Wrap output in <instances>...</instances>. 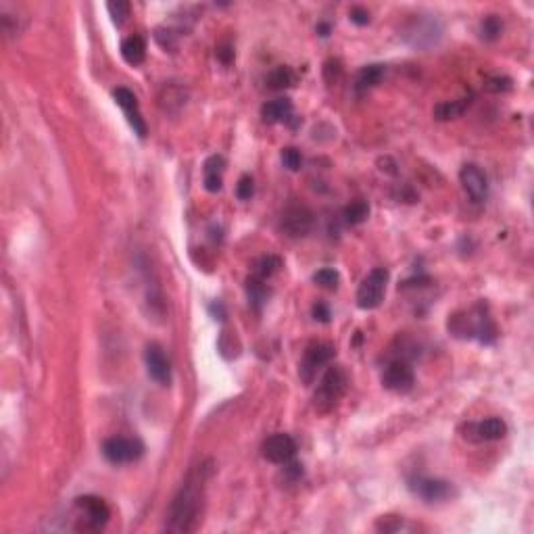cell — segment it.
Instances as JSON below:
<instances>
[{"mask_svg":"<svg viewBox=\"0 0 534 534\" xmlns=\"http://www.w3.org/2000/svg\"><path fill=\"white\" fill-rule=\"evenodd\" d=\"M211 474H213L211 461H200L188 472L186 480L182 482L180 490L175 492L167 509L165 528L169 532H192L198 526L203 505H205L207 482Z\"/></svg>","mask_w":534,"mask_h":534,"instance_id":"1","label":"cell"},{"mask_svg":"<svg viewBox=\"0 0 534 534\" xmlns=\"http://www.w3.org/2000/svg\"><path fill=\"white\" fill-rule=\"evenodd\" d=\"M345 390H347V374L343 372V368H338V365L328 368L326 374L322 376L320 386H318L316 397H313L316 409H320L324 413L334 409L336 403L343 399Z\"/></svg>","mask_w":534,"mask_h":534,"instance_id":"2","label":"cell"},{"mask_svg":"<svg viewBox=\"0 0 534 534\" xmlns=\"http://www.w3.org/2000/svg\"><path fill=\"white\" fill-rule=\"evenodd\" d=\"M386 284H388V272L384 267H376L372 270L363 282L359 284L357 291V305L361 309H376L380 307V303L384 301V293H386Z\"/></svg>","mask_w":534,"mask_h":534,"instance_id":"3","label":"cell"},{"mask_svg":"<svg viewBox=\"0 0 534 534\" xmlns=\"http://www.w3.org/2000/svg\"><path fill=\"white\" fill-rule=\"evenodd\" d=\"M103 455L107 461L121 465V463H132L138 461L144 455V442L140 438H130V436H113L107 438L103 445Z\"/></svg>","mask_w":534,"mask_h":534,"instance_id":"4","label":"cell"},{"mask_svg":"<svg viewBox=\"0 0 534 534\" xmlns=\"http://www.w3.org/2000/svg\"><path fill=\"white\" fill-rule=\"evenodd\" d=\"M334 357V349L332 345H326V343H313L307 347L305 355H303V361H301V370H299V376L305 384H311L320 372V368H324L330 359Z\"/></svg>","mask_w":534,"mask_h":534,"instance_id":"5","label":"cell"},{"mask_svg":"<svg viewBox=\"0 0 534 534\" xmlns=\"http://www.w3.org/2000/svg\"><path fill=\"white\" fill-rule=\"evenodd\" d=\"M76 505L84 513V522H86L84 528L86 530H101L111 517V509L101 497L84 494V497L76 499Z\"/></svg>","mask_w":534,"mask_h":534,"instance_id":"6","label":"cell"},{"mask_svg":"<svg viewBox=\"0 0 534 534\" xmlns=\"http://www.w3.org/2000/svg\"><path fill=\"white\" fill-rule=\"evenodd\" d=\"M413 382H415V376L411 365L401 359L388 363L382 374V384L390 393H409L413 388Z\"/></svg>","mask_w":534,"mask_h":534,"instance_id":"7","label":"cell"},{"mask_svg":"<svg viewBox=\"0 0 534 534\" xmlns=\"http://www.w3.org/2000/svg\"><path fill=\"white\" fill-rule=\"evenodd\" d=\"M297 455V442L291 434H274L263 442V457L272 463L286 465Z\"/></svg>","mask_w":534,"mask_h":534,"instance_id":"8","label":"cell"},{"mask_svg":"<svg viewBox=\"0 0 534 534\" xmlns=\"http://www.w3.org/2000/svg\"><path fill=\"white\" fill-rule=\"evenodd\" d=\"M113 98H115V103L123 109V113H126V117H128V121H130L134 134H138L140 138H146V123H144V119H142V115H140L136 94H134L132 90H128V88H117V90H113Z\"/></svg>","mask_w":534,"mask_h":534,"instance_id":"9","label":"cell"},{"mask_svg":"<svg viewBox=\"0 0 534 534\" xmlns=\"http://www.w3.org/2000/svg\"><path fill=\"white\" fill-rule=\"evenodd\" d=\"M144 361H146L148 376H150L155 382H159L161 386H167V384L171 382V363H169V359L165 357L163 349H161L157 343H153V345L146 347V351H144Z\"/></svg>","mask_w":534,"mask_h":534,"instance_id":"10","label":"cell"},{"mask_svg":"<svg viewBox=\"0 0 534 534\" xmlns=\"http://www.w3.org/2000/svg\"><path fill=\"white\" fill-rule=\"evenodd\" d=\"M411 490L422 497L424 501L428 503H436V501H445L453 494V486L445 480H438V478H424V476H417L411 480Z\"/></svg>","mask_w":534,"mask_h":534,"instance_id":"11","label":"cell"},{"mask_svg":"<svg viewBox=\"0 0 534 534\" xmlns=\"http://www.w3.org/2000/svg\"><path fill=\"white\" fill-rule=\"evenodd\" d=\"M459 180H461V186L463 190L467 192V196L474 200V203H482L486 196H488V180L486 175L482 173L480 167L476 165H463L461 171H459Z\"/></svg>","mask_w":534,"mask_h":534,"instance_id":"12","label":"cell"},{"mask_svg":"<svg viewBox=\"0 0 534 534\" xmlns=\"http://www.w3.org/2000/svg\"><path fill=\"white\" fill-rule=\"evenodd\" d=\"M505 434H507V424L501 417H488L478 424H467L463 436L474 442H488V440H499Z\"/></svg>","mask_w":534,"mask_h":534,"instance_id":"13","label":"cell"},{"mask_svg":"<svg viewBox=\"0 0 534 534\" xmlns=\"http://www.w3.org/2000/svg\"><path fill=\"white\" fill-rule=\"evenodd\" d=\"M311 225H313V213L303 205L288 207L282 215V227L291 236H305L311 230Z\"/></svg>","mask_w":534,"mask_h":534,"instance_id":"14","label":"cell"},{"mask_svg":"<svg viewBox=\"0 0 534 534\" xmlns=\"http://www.w3.org/2000/svg\"><path fill=\"white\" fill-rule=\"evenodd\" d=\"M261 115L267 123H280V121H288L293 117V103L288 98H276L265 103L261 109Z\"/></svg>","mask_w":534,"mask_h":534,"instance_id":"15","label":"cell"},{"mask_svg":"<svg viewBox=\"0 0 534 534\" xmlns=\"http://www.w3.org/2000/svg\"><path fill=\"white\" fill-rule=\"evenodd\" d=\"M225 159L221 155H213L205 161V188L209 192H219L221 190V175H223Z\"/></svg>","mask_w":534,"mask_h":534,"instance_id":"16","label":"cell"},{"mask_svg":"<svg viewBox=\"0 0 534 534\" xmlns=\"http://www.w3.org/2000/svg\"><path fill=\"white\" fill-rule=\"evenodd\" d=\"M384 71H386L384 65H368V67H363L357 74V78H355V90L359 94H363V92L376 88L380 84V80L384 78Z\"/></svg>","mask_w":534,"mask_h":534,"instance_id":"17","label":"cell"},{"mask_svg":"<svg viewBox=\"0 0 534 534\" xmlns=\"http://www.w3.org/2000/svg\"><path fill=\"white\" fill-rule=\"evenodd\" d=\"M121 57L130 65H140L146 57V44L140 36H130L121 42Z\"/></svg>","mask_w":534,"mask_h":534,"instance_id":"18","label":"cell"},{"mask_svg":"<svg viewBox=\"0 0 534 534\" xmlns=\"http://www.w3.org/2000/svg\"><path fill=\"white\" fill-rule=\"evenodd\" d=\"M470 107V101L467 98H461V101H447V103H440L434 107V117L438 121H449V119H455L459 115H463V111Z\"/></svg>","mask_w":534,"mask_h":534,"instance_id":"19","label":"cell"},{"mask_svg":"<svg viewBox=\"0 0 534 534\" xmlns=\"http://www.w3.org/2000/svg\"><path fill=\"white\" fill-rule=\"evenodd\" d=\"M267 86H270L272 90H284V88H291L295 84V74L291 67H276L274 71H270V76H267Z\"/></svg>","mask_w":534,"mask_h":534,"instance_id":"20","label":"cell"},{"mask_svg":"<svg viewBox=\"0 0 534 534\" xmlns=\"http://www.w3.org/2000/svg\"><path fill=\"white\" fill-rule=\"evenodd\" d=\"M280 265H282V261H280L278 257H274V255L261 257V259L257 261V265H255V276H259V278H263V280L272 278V276L280 270Z\"/></svg>","mask_w":534,"mask_h":534,"instance_id":"21","label":"cell"},{"mask_svg":"<svg viewBox=\"0 0 534 534\" xmlns=\"http://www.w3.org/2000/svg\"><path fill=\"white\" fill-rule=\"evenodd\" d=\"M501 32H503V21H501L497 15H488V17L482 19V24H480V36H482V40L494 42V40L501 36Z\"/></svg>","mask_w":534,"mask_h":534,"instance_id":"22","label":"cell"},{"mask_svg":"<svg viewBox=\"0 0 534 534\" xmlns=\"http://www.w3.org/2000/svg\"><path fill=\"white\" fill-rule=\"evenodd\" d=\"M368 215H370V205H368L365 200H355V203H351V205L345 209V219H347V223H351V225H357V223L365 221Z\"/></svg>","mask_w":534,"mask_h":534,"instance_id":"23","label":"cell"},{"mask_svg":"<svg viewBox=\"0 0 534 534\" xmlns=\"http://www.w3.org/2000/svg\"><path fill=\"white\" fill-rule=\"evenodd\" d=\"M246 293H248V299H250L255 305H261V303L267 299L265 280H263V278H259V276L248 278V282H246Z\"/></svg>","mask_w":534,"mask_h":534,"instance_id":"24","label":"cell"},{"mask_svg":"<svg viewBox=\"0 0 534 534\" xmlns=\"http://www.w3.org/2000/svg\"><path fill=\"white\" fill-rule=\"evenodd\" d=\"M313 282L322 288H328V291H334L338 286V272L336 270H330V267H324V270L316 272L313 274Z\"/></svg>","mask_w":534,"mask_h":534,"instance_id":"25","label":"cell"},{"mask_svg":"<svg viewBox=\"0 0 534 534\" xmlns=\"http://www.w3.org/2000/svg\"><path fill=\"white\" fill-rule=\"evenodd\" d=\"M107 9H109V15L113 17V24H117V26H121V24L126 21V17L130 15V3H126V0L109 3Z\"/></svg>","mask_w":534,"mask_h":534,"instance_id":"26","label":"cell"},{"mask_svg":"<svg viewBox=\"0 0 534 534\" xmlns=\"http://www.w3.org/2000/svg\"><path fill=\"white\" fill-rule=\"evenodd\" d=\"M282 163H284V167H286V169H291V171H299V169H301V165H303V157H301V153H299L297 148L288 146V148H284V150H282Z\"/></svg>","mask_w":534,"mask_h":534,"instance_id":"27","label":"cell"},{"mask_svg":"<svg viewBox=\"0 0 534 534\" xmlns=\"http://www.w3.org/2000/svg\"><path fill=\"white\" fill-rule=\"evenodd\" d=\"M255 192V184H252V178L250 175H242L236 184V196L240 200H248Z\"/></svg>","mask_w":534,"mask_h":534,"instance_id":"28","label":"cell"},{"mask_svg":"<svg viewBox=\"0 0 534 534\" xmlns=\"http://www.w3.org/2000/svg\"><path fill=\"white\" fill-rule=\"evenodd\" d=\"M155 38L157 42L163 46V49H173L175 46V34L171 30H165V28H157L155 32Z\"/></svg>","mask_w":534,"mask_h":534,"instance_id":"29","label":"cell"},{"mask_svg":"<svg viewBox=\"0 0 534 534\" xmlns=\"http://www.w3.org/2000/svg\"><path fill=\"white\" fill-rule=\"evenodd\" d=\"M486 88L490 92H507V90H511V80L509 78H492L486 82Z\"/></svg>","mask_w":534,"mask_h":534,"instance_id":"30","label":"cell"},{"mask_svg":"<svg viewBox=\"0 0 534 534\" xmlns=\"http://www.w3.org/2000/svg\"><path fill=\"white\" fill-rule=\"evenodd\" d=\"M349 17H351V21H353L355 26H368V24H370V13H368L365 9H361V7H353L351 13H349Z\"/></svg>","mask_w":534,"mask_h":534,"instance_id":"31","label":"cell"},{"mask_svg":"<svg viewBox=\"0 0 534 534\" xmlns=\"http://www.w3.org/2000/svg\"><path fill=\"white\" fill-rule=\"evenodd\" d=\"M313 318H316V322L328 324V322H330V309H328V305L316 303V305H313Z\"/></svg>","mask_w":534,"mask_h":534,"instance_id":"32","label":"cell"},{"mask_svg":"<svg viewBox=\"0 0 534 534\" xmlns=\"http://www.w3.org/2000/svg\"><path fill=\"white\" fill-rule=\"evenodd\" d=\"M217 59H219L221 63L230 65V63L234 61V49H232V46H227V44L219 46V49H217Z\"/></svg>","mask_w":534,"mask_h":534,"instance_id":"33","label":"cell"},{"mask_svg":"<svg viewBox=\"0 0 534 534\" xmlns=\"http://www.w3.org/2000/svg\"><path fill=\"white\" fill-rule=\"evenodd\" d=\"M211 313L215 316V320H223V318H225V313H223V305H221V303H213V305H211Z\"/></svg>","mask_w":534,"mask_h":534,"instance_id":"34","label":"cell"},{"mask_svg":"<svg viewBox=\"0 0 534 534\" xmlns=\"http://www.w3.org/2000/svg\"><path fill=\"white\" fill-rule=\"evenodd\" d=\"M330 30H332V28H330L328 24H320V26H318V34H320V36H324V38H328V36H330Z\"/></svg>","mask_w":534,"mask_h":534,"instance_id":"35","label":"cell"}]
</instances>
